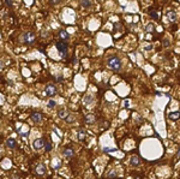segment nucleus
Returning <instances> with one entry per match:
<instances>
[{
	"mask_svg": "<svg viewBox=\"0 0 180 179\" xmlns=\"http://www.w3.org/2000/svg\"><path fill=\"white\" fill-rule=\"evenodd\" d=\"M21 42H23L25 45H34L35 42H36V36H35V34L31 31H28V32H24L23 35L21 36Z\"/></svg>",
	"mask_w": 180,
	"mask_h": 179,
	"instance_id": "1",
	"label": "nucleus"
},
{
	"mask_svg": "<svg viewBox=\"0 0 180 179\" xmlns=\"http://www.w3.org/2000/svg\"><path fill=\"white\" fill-rule=\"evenodd\" d=\"M107 65L111 67L113 71H119L121 69V60L119 57H111L107 60Z\"/></svg>",
	"mask_w": 180,
	"mask_h": 179,
	"instance_id": "2",
	"label": "nucleus"
},
{
	"mask_svg": "<svg viewBox=\"0 0 180 179\" xmlns=\"http://www.w3.org/2000/svg\"><path fill=\"white\" fill-rule=\"evenodd\" d=\"M56 48L60 52V54H61L63 58L67 57V42L65 40H60V41L56 42Z\"/></svg>",
	"mask_w": 180,
	"mask_h": 179,
	"instance_id": "3",
	"label": "nucleus"
},
{
	"mask_svg": "<svg viewBox=\"0 0 180 179\" xmlns=\"http://www.w3.org/2000/svg\"><path fill=\"white\" fill-rule=\"evenodd\" d=\"M32 147H34L35 150L42 149V148L45 147V139H43V138H37V139H35V141L32 142Z\"/></svg>",
	"mask_w": 180,
	"mask_h": 179,
	"instance_id": "4",
	"label": "nucleus"
},
{
	"mask_svg": "<svg viewBox=\"0 0 180 179\" xmlns=\"http://www.w3.org/2000/svg\"><path fill=\"white\" fill-rule=\"evenodd\" d=\"M45 93H46L47 96H54L56 94V88L55 85H53V84H48L45 89Z\"/></svg>",
	"mask_w": 180,
	"mask_h": 179,
	"instance_id": "5",
	"label": "nucleus"
},
{
	"mask_svg": "<svg viewBox=\"0 0 180 179\" xmlns=\"http://www.w3.org/2000/svg\"><path fill=\"white\" fill-rule=\"evenodd\" d=\"M46 172H47V168H46V166L43 165V164H38V165L35 167V173L38 174V175L46 174Z\"/></svg>",
	"mask_w": 180,
	"mask_h": 179,
	"instance_id": "6",
	"label": "nucleus"
},
{
	"mask_svg": "<svg viewBox=\"0 0 180 179\" xmlns=\"http://www.w3.org/2000/svg\"><path fill=\"white\" fill-rule=\"evenodd\" d=\"M63 154H64L65 157H67V159H72L74 156V150L72 149V148H65L64 152H63Z\"/></svg>",
	"mask_w": 180,
	"mask_h": 179,
	"instance_id": "7",
	"label": "nucleus"
},
{
	"mask_svg": "<svg viewBox=\"0 0 180 179\" xmlns=\"http://www.w3.org/2000/svg\"><path fill=\"white\" fill-rule=\"evenodd\" d=\"M31 119L34 123H40L42 120V114L40 113V112H34L31 114Z\"/></svg>",
	"mask_w": 180,
	"mask_h": 179,
	"instance_id": "8",
	"label": "nucleus"
},
{
	"mask_svg": "<svg viewBox=\"0 0 180 179\" xmlns=\"http://www.w3.org/2000/svg\"><path fill=\"white\" fill-rule=\"evenodd\" d=\"M84 121L89 125L94 124V123H95V115L94 114H87L85 115V118H84Z\"/></svg>",
	"mask_w": 180,
	"mask_h": 179,
	"instance_id": "9",
	"label": "nucleus"
},
{
	"mask_svg": "<svg viewBox=\"0 0 180 179\" xmlns=\"http://www.w3.org/2000/svg\"><path fill=\"white\" fill-rule=\"evenodd\" d=\"M81 5L84 9H91L92 7V1L91 0H81Z\"/></svg>",
	"mask_w": 180,
	"mask_h": 179,
	"instance_id": "10",
	"label": "nucleus"
},
{
	"mask_svg": "<svg viewBox=\"0 0 180 179\" xmlns=\"http://www.w3.org/2000/svg\"><path fill=\"white\" fill-rule=\"evenodd\" d=\"M6 146L11 149H13V148L17 147V142H16V139L14 138H9L7 141H6Z\"/></svg>",
	"mask_w": 180,
	"mask_h": 179,
	"instance_id": "11",
	"label": "nucleus"
},
{
	"mask_svg": "<svg viewBox=\"0 0 180 179\" xmlns=\"http://www.w3.org/2000/svg\"><path fill=\"white\" fill-rule=\"evenodd\" d=\"M167 16H168V19H169L171 22H174L176 19V13L174 10H169V11L167 12Z\"/></svg>",
	"mask_w": 180,
	"mask_h": 179,
	"instance_id": "12",
	"label": "nucleus"
},
{
	"mask_svg": "<svg viewBox=\"0 0 180 179\" xmlns=\"http://www.w3.org/2000/svg\"><path fill=\"white\" fill-rule=\"evenodd\" d=\"M168 118L171 120H173V121H175V120H178L180 118V112H172V113L168 114Z\"/></svg>",
	"mask_w": 180,
	"mask_h": 179,
	"instance_id": "13",
	"label": "nucleus"
},
{
	"mask_svg": "<svg viewBox=\"0 0 180 179\" xmlns=\"http://www.w3.org/2000/svg\"><path fill=\"white\" fill-rule=\"evenodd\" d=\"M58 115H59L61 119H66V117L69 115V112H67V110H65V108H61L58 112Z\"/></svg>",
	"mask_w": 180,
	"mask_h": 179,
	"instance_id": "14",
	"label": "nucleus"
},
{
	"mask_svg": "<svg viewBox=\"0 0 180 179\" xmlns=\"http://www.w3.org/2000/svg\"><path fill=\"white\" fill-rule=\"evenodd\" d=\"M59 36H60V39L61 40H69V37H70V35H69V32L66 31V30H60L59 31Z\"/></svg>",
	"mask_w": 180,
	"mask_h": 179,
	"instance_id": "15",
	"label": "nucleus"
},
{
	"mask_svg": "<svg viewBox=\"0 0 180 179\" xmlns=\"http://www.w3.org/2000/svg\"><path fill=\"white\" fill-rule=\"evenodd\" d=\"M92 101H94V97L91 95H85L83 97V102L85 105H90V103H92Z\"/></svg>",
	"mask_w": 180,
	"mask_h": 179,
	"instance_id": "16",
	"label": "nucleus"
},
{
	"mask_svg": "<svg viewBox=\"0 0 180 179\" xmlns=\"http://www.w3.org/2000/svg\"><path fill=\"white\" fill-rule=\"evenodd\" d=\"M85 137H87V133H85V131H84V129H79V131H78V139H79V141H84V139H85Z\"/></svg>",
	"mask_w": 180,
	"mask_h": 179,
	"instance_id": "17",
	"label": "nucleus"
},
{
	"mask_svg": "<svg viewBox=\"0 0 180 179\" xmlns=\"http://www.w3.org/2000/svg\"><path fill=\"white\" fill-rule=\"evenodd\" d=\"M141 164V160H139L138 156H132L131 157V165L132 166H138Z\"/></svg>",
	"mask_w": 180,
	"mask_h": 179,
	"instance_id": "18",
	"label": "nucleus"
},
{
	"mask_svg": "<svg viewBox=\"0 0 180 179\" xmlns=\"http://www.w3.org/2000/svg\"><path fill=\"white\" fill-rule=\"evenodd\" d=\"M65 121H66L67 124H73V123H74V117H73V115H71V114H69L67 117H66Z\"/></svg>",
	"mask_w": 180,
	"mask_h": 179,
	"instance_id": "19",
	"label": "nucleus"
},
{
	"mask_svg": "<svg viewBox=\"0 0 180 179\" xmlns=\"http://www.w3.org/2000/svg\"><path fill=\"white\" fill-rule=\"evenodd\" d=\"M43 148L46 149V152H51L53 147H52V143L49 142V141H46V142H45V147Z\"/></svg>",
	"mask_w": 180,
	"mask_h": 179,
	"instance_id": "20",
	"label": "nucleus"
},
{
	"mask_svg": "<svg viewBox=\"0 0 180 179\" xmlns=\"http://www.w3.org/2000/svg\"><path fill=\"white\" fill-rule=\"evenodd\" d=\"M145 30H147V32H152V31H155V25L152 23L148 24L147 25V28H145Z\"/></svg>",
	"mask_w": 180,
	"mask_h": 179,
	"instance_id": "21",
	"label": "nucleus"
},
{
	"mask_svg": "<svg viewBox=\"0 0 180 179\" xmlns=\"http://www.w3.org/2000/svg\"><path fill=\"white\" fill-rule=\"evenodd\" d=\"M150 17H151L152 19H155V21H157V19H158V16H157L156 11H150Z\"/></svg>",
	"mask_w": 180,
	"mask_h": 179,
	"instance_id": "22",
	"label": "nucleus"
},
{
	"mask_svg": "<svg viewBox=\"0 0 180 179\" xmlns=\"http://www.w3.org/2000/svg\"><path fill=\"white\" fill-rule=\"evenodd\" d=\"M4 3L7 7H12V0H4Z\"/></svg>",
	"mask_w": 180,
	"mask_h": 179,
	"instance_id": "23",
	"label": "nucleus"
},
{
	"mask_svg": "<svg viewBox=\"0 0 180 179\" xmlns=\"http://www.w3.org/2000/svg\"><path fill=\"white\" fill-rule=\"evenodd\" d=\"M55 105H56L55 101H53V100H51V101L48 102V106H49L51 108H52V107H55Z\"/></svg>",
	"mask_w": 180,
	"mask_h": 179,
	"instance_id": "24",
	"label": "nucleus"
},
{
	"mask_svg": "<svg viewBox=\"0 0 180 179\" xmlns=\"http://www.w3.org/2000/svg\"><path fill=\"white\" fill-rule=\"evenodd\" d=\"M103 150H105V152H115L116 149L115 148H105Z\"/></svg>",
	"mask_w": 180,
	"mask_h": 179,
	"instance_id": "25",
	"label": "nucleus"
},
{
	"mask_svg": "<svg viewBox=\"0 0 180 179\" xmlns=\"http://www.w3.org/2000/svg\"><path fill=\"white\" fill-rule=\"evenodd\" d=\"M49 3L53 5H56V4H59L60 3V0H49Z\"/></svg>",
	"mask_w": 180,
	"mask_h": 179,
	"instance_id": "26",
	"label": "nucleus"
},
{
	"mask_svg": "<svg viewBox=\"0 0 180 179\" xmlns=\"http://www.w3.org/2000/svg\"><path fill=\"white\" fill-rule=\"evenodd\" d=\"M163 46H165V47H169V41H168V40H163Z\"/></svg>",
	"mask_w": 180,
	"mask_h": 179,
	"instance_id": "27",
	"label": "nucleus"
},
{
	"mask_svg": "<svg viewBox=\"0 0 180 179\" xmlns=\"http://www.w3.org/2000/svg\"><path fill=\"white\" fill-rule=\"evenodd\" d=\"M118 29H120V24L119 23H115V24H114V31H116Z\"/></svg>",
	"mask_w": 180,
	"mask_h": 179,
	"instance_id": "28",
	"label": "nucleus"
},
{
	"mask_svg": "<svg viewBox=\"0 0 180 179\" xmlns=\"http://www.w3.org/2000/svg\"><path fill=\"white\" fill-rule=\"evenodd\" d=\"M179 157H180V148H179V150H178V153L175 154V161L179 160Z\"/></svg>",
	"mask_w": 180,
	"mask_h": 179,
	"instance_id": "29",
	"label": "nucleus"
},
{
	"mask_svg": "<svg viewBox=\"0 0 180 179\" xmlns=\"http://www.w3.org/2000/svg\"><path fill=\"white\" fill-rule=\"evenodd\" d=\"M150 49H152V45H149V46L145 47V51H150Z\"/></svg>",
	"mask_w": 180,
	"mask_h": 179,
	"instance_id": "30",
	"label": "nucleus"
},
{
	"mask_svg": "<svg viewBox=\"0 0 180 179\" xmlns=\"http://www.w3.org/2000/svg\"><path fill=\"white\" fill-rule=\"evenodd\" d=\"M115 175H116L115 173H109V178H111V179L112 178H115Z\"/></svg>",
	"mask_w": 180,
	"mask_h": 179,
	"instance_id": "31",
	"label": "nucleus"
},
{
	"mask_svg": "<svg viewBox=\"0 0 180 179\" xmlns=\"http://www.w3.org/2000/svg\"><path fill=\"white\" fill-rule=\"evenodd\" d=\"M0 69H1V61H0Z\"/></svg>",
	"mask_w": 180,
	"mask_h": 179,
	"instance_id": "32",
	"label": "nucleus"
}]
</instances>
